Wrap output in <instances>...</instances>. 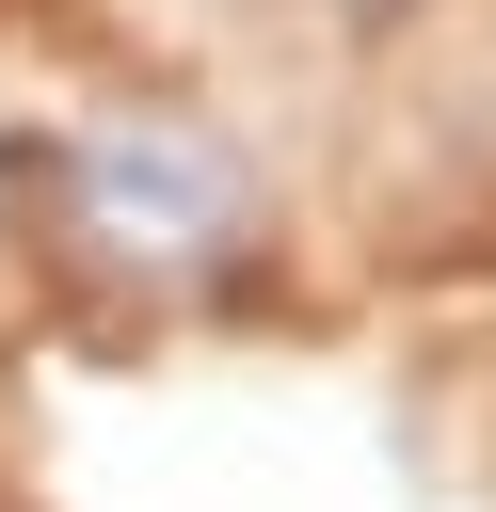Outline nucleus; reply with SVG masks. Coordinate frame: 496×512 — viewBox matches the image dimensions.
Segmentation results:
<instances>
[{
	"label": "nucleus",
	"instance_id": "f257e3e1",
	"mask_svg": "<svg viewBox=\"0 0 496 512\" xmlns=\"http://www.w3.org/2000/svg\"><path fill=\"white\" fill-rule=\"evenodd\" d=\"M80 224H96L112 256H208V240L240 224V160H224L208 128L128 112V128L80 144Z\"/></svg>",
	"mask_w": 496,
	"mask_h": 512
}]
</instances>
